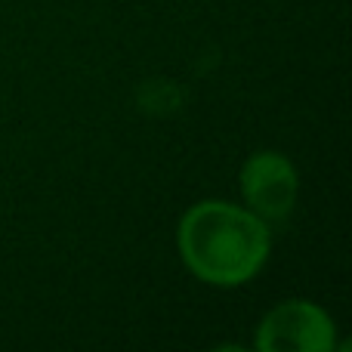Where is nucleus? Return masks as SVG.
<instances>
[{"label":"nucleus","mask_w":352,"mask_h":352,"mask_svg":"<svg viewBox=\"0 0 352 352\" xmlns=\"http://www.w3.org/2000/svg\"><path fill=\"white\" fill-rule=\"evenodd\" d=\"M176 248L198 281L210 287H241L269 263L272 226L244 204L207 198L179 217Z\"/></svg>","instance_id":"nucleus-1"},{"label":"nucleus","mask_w":352,"mask_h":352,"mask_svg":"<svg viewBox=\"0 0 352 352\" xmlns=\"http://www.w3.org/2000/svg\"><path fill=\"white\" fill-rule=\"evenodd\" d=\"M256 352H334L337 324L312 300H285L256 324Z\"/></svg>","instance_id":"nucleus-2"},{"label":"nucleus","mask_w":352,"mask_h":352,"mask_svg":"<svg viewBox=\"0 0 352 352\" xmlns=\"http://www.w3.org/2000/svg\"><path fill=\"white\" fill-rule=\"evenodd\" d=\"M241 201L263 223H285L300 198V173L294 161L281 152H256L241 164L238 173Z\"/></svg>","instance_id":"nucleus-3"}]
</instances>
